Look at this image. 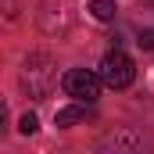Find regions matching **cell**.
I'll use <instances>...</instances> for the list:
<instances>
[{
	"instance_id": "6da1fadb",
	"label": "cell",
	"mask_w": 154,
	"mask_h": 154,
	"mask_svg": "<svg viewBox=\"0 0 154 154\" xmlns=\"http://www.w3.org/2000/svg\"><path fill=\"white\" fill-rule=\"evenodd\" d=\"M54 79H57V65H54L50 54L36 50V54H29V57L22 61V75H18V82H22V93H25V97L43 100V97L50 93Z\"/></svg>"
},
{
	"instance_id": "7a4b0ae2",
	"label": "cell",
	"mask_w": 154,
	"mask_h": 154,
	"mask_svg": "<svg viewBox=\"0 0 154 154\" xmlns=\"http://www.w3.org/2000/svg\"><path fill=\"white\" fill-rule=\"evenodd\" d=\"M100 79H104V86H111V90H125V86H133V79H136V65H133V57L129 54H122V50H111V54H104V61H100Z\"/></svg>"
},
{
	"instance_id": "3957f363",
	"label": "cell",
	"mask_w": 154,
	"mask_h": 154,
	"mask_svg": "<svg viewBox=\"0 0 154 154\" xmlns=\"http://www.w3.org/2000/svg\"><path fill=\"white\" fill-rule=\"evenodd\" d=\"M100 86H104L100 72H90V68H72L65 75V93L72 100H82V104H93L100 97Z\"/></svg>"
},
{
	"instance_id": "277c9868",
	"label": "cell",
	"mask_w": 154,
	"mask_h": 154,
	"mask_svg": "<svg viewBox=\"0 0 154 154\" xmlns=\"http://www.w3.org/2000/svg\"><path fill=\"white\" fill-rule=\"evenodd\" d=\"M100 147H104V151H140V147H143V136H140L136 129H129V125H118L115 133H108V136L100 140Z\"/></svg>"
},
{
	"instance_id": "5b68a950",
	"label": "cell",
	"mask_w": 154,
	"mask_h": 154,
	"mask_svg": "<svg viewBox=\"0 0 154 154\" xmlns=\"http://www.w3.org/2000/svg\"><path fill=\"white\" fill-rule=\"evenodd\" d=\"M82 118H86V108H82V100H75V104H68V108H61V111L54 115V125L68 129V125H75V122H82Z\"/></svg>"
},
{
	"instance_id": "8992f818",
	"label": "cell",
	"mask_w": 154,
	"mask_h": 154,
	"mask_svg": "<svg viewBox=\"0 0 154 154\" xmlns=\"http://www.w3.org/2000/svg\"><path fill=\"white\" fill-rule=\"evenodd\" d=\"M86 11H90L97 22H111L118 7H115V0H90V4H86Z\"/></svg>"
},
{
	"instance_id": "52a82bcc",
	"label": "cell",
	"mask_w": 154,
	"mask_h": 154,
	"mask_svg": "<svg viewBox=\"0 0 154 154\" xmlns=\"http://www.w3.org/2000/svg\"><path fill=\"white\" fill-rule=\"evenodd\" d=\"M36 129H39V118L32 115V111H25V115L18 118V133H22V136H32Z\"/></svg>"
},
{
	"instance_id": "ba28073f",
	"label": "cell",
	"mask_w": 154,
	"mask_h": 154,
	"mask_svg": "<svg viewBox=\"0 0 154 154\" xmlns=\"http://www.w3.org/2000/svg\"><path fill=\"white\" fill-rule=\"evenodd\" d=\"M140 47L143 50H154V29H143L140 32Z\"/></svg>"
},
{
	"instance_id": "9c48e42d",
	"label": "cell",
	"mask_w": 154,
	"mask_h": 154,
	"mask_svg": "<svg viewBox=\"0 0 154 154\" xmlns=\"http://www.w3.org/2000/svg\"><path fill=\"white\" fill-rule=\"evenodd\" d=\"M4 18H18V0H4Z\"/></svg>"
}]
</instances>
